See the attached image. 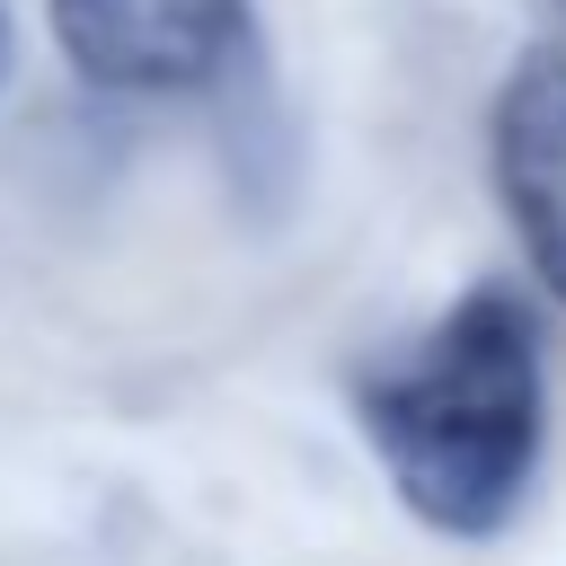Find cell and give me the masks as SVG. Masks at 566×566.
Returning <instances> with one entry per match:
<instances>
[{"label":"cell","instance_id":"cell-1","mask_svg":"<svg viewBox=\"0 0 566 566\" xmlns=\"http://www.w3.org/2000/svg\"><path fill=\"white\" fill-rule=\"evenodd\" d=\"M354 424L424 531L495 539L548 442V363L522 292L469 283L416 345L354 380Z\"/></svg>","mask_w":566,"mask_h":566},{"label":"cell","instance_id":"cell-2","mask_svg":"<svg viewBox=\"0 0 566 566\" xmlns=\"http://www.w3.org/2000/svg\"><path fill=\"white\" fill-rule=\"evenodd\" d=\"M62 62L106 97H186L248 44V0H44Z\"/></svg>","mask_w":566,"mask_h":566},{"label":"cell","instance_id":"cell-3","mask_svg":"<svg viewBox=\"0 0 566 566\" xmlns=\"http://www.w3.org/2000/svg\"><path fill=\"white\" fill-rule=\"evenodd\" d=\"M486 168L495 195L513 212V239L531 256V274L566 301V53L531 44L486 115Z\"/></svg>","mask_w":566,"mask_h":566},{"label":"cell","instance_id":"cell-4","mask_svg":"<svg viewBox=\"0 0 566 566\" xmlns=\"http://www.w3.org/2000/svg\"><path fill=\"white\" fill-rule=\"evenodd\" d=\"M9 62H18V35H9V18H0V88H9Z\"/></svg>","mask_w":566,"mask_h":566}]
</instances>
